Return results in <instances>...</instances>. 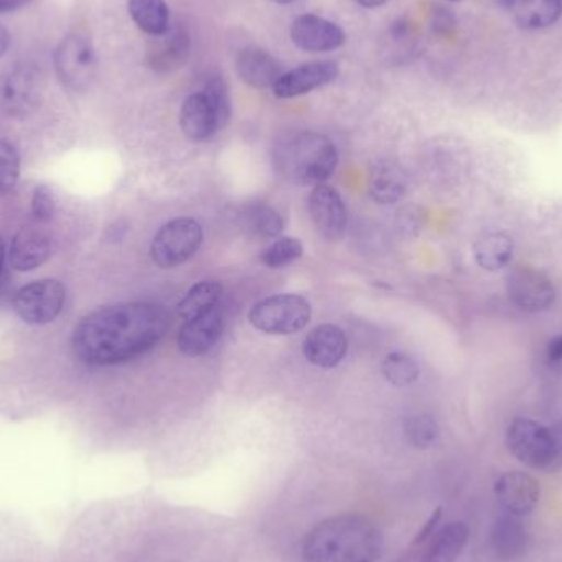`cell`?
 I'll use <instances>...</instances> for the list:
<instances>
[{
  "instance_id": "cell-31",
  "label": "cell",
  "mask_w": 562,
  "mask_h": 562,
  "mask_svg": "<svg viewBox=\"0 0 562 562\" xmlns=\"http://www.w3.org/2000/svg\"><path fill=\"white\" fill-rule=\"evenodd\" d=\"M303 256V246L293 237H281L263 250L260 260L269 269H283Z\"/></svg>"
},
{
  "instance_id": "cell-39",
  "label": "cell",
  "mask_w": 562,
  "mask_h": 562,
  "mask_svg": "<svg viewBox=\"0 0 562 562\" xmlns=\"http://www.w3.org/2000/svg\"><path fill=\"white\" fill-rule=\"evenodd\" d=\"M356 2L366 7V9H376V7L385 5L389 0H356Z\"/></svg>"
},
{
  "instance_id": "cell-17",
  "label": "cell",
  "mask_w": 562,
  "mask_h": 562,
  "mask_svg": "<svg viewBox=\"0 0 562 562\" xmlns=\"http://www.w3.org/2000/svg\"><path fill=\"white\" fill-rule=\"evenodd\" d=\"M347 352V337L334 324L314 327L303 340V356L313 366L333 369Z\"/></svg>"
},
{
  "instance_id": "cell-19",
  "label": "cell",
  "mask_w": 562,
  "mask_h": 562,
  "mask_svg": "<svg viewBox=\"0 0 562 562\" xmlns=\"http://www.w3.org/2000/svg\"><path fill=\"white\" fill-rule=\"evenodd\" d=\"M52 256V239L35 226L22 227L10 246V263L16 272L38 269Z\"/></svg>"
},
{
  "instance_id": "cell-26",
  "label": "cell",
  "mask_w": 562,
  "mask_h": 562,
  "mask_svg": "<svg viewBox=\"0 0 562 562\" xmlns=\"http://www.w3.org/2000/svg\"><path fill=\"white\" fill-rule=\"evenodd\" d=\"M128 13L147 35H164L171 26L170 9L165 0H128Z\"/></svg>"
},
{
  "instance_id": "cell-21",
  "label": "cell",
  "mask_w": 562,
  "mask_h": 562,
  "mask_svg": "<svg viewBox=\"0 0 562 562\" xmlns=\"http://www.w3.org/2000/svg\"><path fill=\"white\" fill-rule=\"evenodd\" d=\"M491 543L498 560L517 561L527 553L530 535L527 527L521 524L520 517L502 515L492 527Z\"/></svg>"
},
{
  "instance_id": "cell-5",
  "label": "cell",
  "mask_w": 562,
  "mask_h": 562,
  "mask_svg": "<svg viewBox=\"0 0 562 562\" xmlns=\"http://www.w3.org/2000/svg\"><path fill=\"white\" fill-rule=\"evenodd\" d=\"M254 327L276 336L300 333L311 319V304L300 294H276L259 301L249 314Z\"/></svg>"
},
{
  "instance_id": "cell-10",
  "label": "cell",
  "mask_w": 562,
  "mask_h": 562,
  "mask_svg": "<svg viewBox=\"0 0 562 562\" xmlns=\"http://www.w3.org/2000/svg\"><path fill=\"white\" fill-rule=\"evenodd\" d=\"M507 293L512 303L528 313H540L557 300L553 281L530 267H517L507 276Z\"/></svg>"
},
{
  "instance_id": "cell-18",
  "label": "cell",
  "mask_w": 562,
  "mask_h": 562,
  "mask_svg": "<svg viewBox=\"0 0 562 562\" xmlns=\"http://www.w3.org/2000/svg\"><path fill=\"white\" fill-rule=\"evenodd\" d=\"M236 69L239 78L256 89H273L283 75L279 59L260 46H246L240 49L237 53Z\"/></svg>"
},
{
  "instance_id": "cell-4",
  "label": "cell",
  "mask_w": 562,
  "mask_h": 562,
  "mask_svg": "<svg viewBox=\"0 0 562 562\" xmlns=\"http://www.w3.org/2000/svg\"><path fill=\"white\" fill-rule=\"evenodd\" d=\"M507 448L518 461L538 471L562 468V425L551 428L528 418H517L507 429Z\"/></svg>"
},
{
  "instance_id": "cell-16",
  "label": "cell",
  "mask_w": 562,
  "mask_h": 562,
  "mask_svg": "<svg viewBox=\"0 0 562 562\" xmlns=\"http://www.w3.org/2000/svg\"><path fill=\"white\" fill-rule=\"evenodd\" d=\"M148 52V65L160 75L178 71L191 55V33L183 23H175L164 35L155 36Z\"/></svg>"
},
{
  "instance_id": "cell-38",
  "label": "cell",
  "mask_w": 562,
  "mask_h": 562,
  "mask_svg": "<svg viewBox=\"0 0 562 562\" xmlns=\"http://www.w3.org/2000/svg\"><path fill=\"white\" fill-rule=\"evenodd\" d=\"M9 32H7L5 26L0 25V58L5 55L7 48H9Z\"/></svg>"
},
{
  "instance_id": "cell-3",
  "label": "cell",
  "mask_w": 562,
  "mask_h": 562,
  "mask_svg": "<svg viewBox=\"0 0 562 562\" xmlns=\"http://www.w3.org/2000/svg\"><path fill=\"white\" fill-rule=\"evenodd\" d=\"M337 164L336 145L316 132H300L281 142L276 150V167L281 177L303 187H317L329 180Z\"/></svg>"
},
{
  "instance_id": "cell-6",
  "label": "cell",
  "mask_w": 562,
  "mask_h": 562,
  "mask_svg": "<svg viewBox=\"0 0 562 562\" xmlns=\"http://www.w3.org/2000/svg\"><path fill=\"white\" fill-rule=\"evenodd\" d=\"M203 227L191 217H178L165 224L150 247L151 260L160 269H175L187 263L203 246Z\"/></svg>"
},
{
  "instance_id": "cell-41",
  "label": "cell",
  "mask_w": 562,
  "mask_h": 562,
  "mask_svg": "<svg viewBox=\"0 0 562 562\" xmlns=\"http://www.w3.org/2000/svg\"><path fill=\"white\" fill-rule=\"evenodd\" d=\"M272 2L279 3V5H290V3H294L296 0H272Z\"/></svg>"
},
{
  "instance_id": "cell-25",
  "label": "cell",
  "mask_w": 562,
  "mask_h": 562,
  "mask_svg": "<svg viewBox=\"0 0 562 562\" xmlns=\"http://www.w3.org/2000/svg\"><path fill=\"white\" fill-rule=\"evenodd\" d=\"M514 250V240L505 233L484 234L474 246L475 260L488 272L505 269L512 262Z\"/></svg>"
},
{
  "instance_id": "cell-33",
  "label": "cell",
  "mask_w": 562,
  "mask_h": 562,
  "mask_svg": "<svg viewBox=\"0 0 562 562\" xmlns=\"http://www.w3.org/2000/svg\"><path fill=\"white\" fill-rule=\"evenodd\" d=\"M20 177V158L10 142L0 140V196L15 188Z\"/></svg>"
},
{
  "instance_id": "cell-35",
  "label": "cell",
  "mask_w": 562,
  "mask_h": 562,
  "mask_svg": "<svg viewBox=\"0 0 562 562\" xmlns=\"http://www.w3.org/2000/svg\"><path fill=\"white\" fill-rule=\"evenodd\" d=\"M442 517V508L438 507L435 512H432L431 517L428 518V521H426L425 525H423L422 530H419V533L416 535L415 541H413V544L425 543L426 540H428L429 537H431L432 530H435L436 525L439 524V520H441Z\"/></svg>"
},
{
  "instance_id": "cell-34",
  "label": "cell",
  "mask_w": 562,
  "mask_h": 562,
  "mask_svg": "<svg viewBox=\"0 0 562 562\" xmlns=\"http://www.w3.org/2000/svg\"><path fill=\"white\" fill-rule=\"evenodd\" d=\"M32 213L38 223H48L55 214V201L48 188L38 187L33 191Z\"/></svg>"
},
{
  "instance_id": "cell-30",
  "label": "cell",
  "mask_w": 562,
  "mask_h": 562,
  "mask_svg": "<svg viewBox=\"0 0 562 562\" xmlns=\"http://www.w3.org/2000/svg\"><path fill=\"white\" fill-rule=\"evenodd\" d=\"M403 431H405V438L409 446L416 449H428L438 439L439 426L432 416L415 415L406 419Z\"/></svg>"
},
{
  "instance_id": "cell-42",
  "label": "cell",
  "mask_w": 562,
  "mask_h": 562,
  "mask_svg": "<svg viewBox=\"0 0 562 562\" xmlns=\"http://www.w3.org/2000/svg\"><path fill=\"white\" fill-rule=\"evenodd\" d=\"M452 2H458V0H452Z\"/></svg>"
},
{
  "instance_id": "cell-7",
  "label": "cell",
  "mask_w": 562,
  "mask_h": 562,
  "mask_svg": "<svg viewBox=\"0 0 562 562\" xmlns=\"http://www.w3.org/2000/svg\"><path fill=\"white\" fill-rule=\"evenodd\" d=\"M42 72L30 65H16L0 79V109L10 117H26L42 101Z\"/></svg>"
},
{
  "instance_id": "cell-23",
  "label": "cell",
  "mask_w": 562,
  "mask_h": 562,
  "mask_svg": "<svg viewBox=\"0 0 562 562\" xmlns=\"http://www.w3.org/2000/svg\"><path fill=\"white\" fill-rule=\"evenodd\" d=\"M240 229L250 239L270 240L276 239L283 231V217L276 207L267 203H249L240 207Z\"/></svg>"
},
{
  "instance_id": "cell-22",
  "label": "cell",
  "mask_w": 562,
  "mask_h": 562,
  "mask_svg": "<svg viewBox=\"0 0 562 562\" xmlns=\"http://www.w3.org/2000/svg\"><path fill=\"white\" fill-rule=\"evenodd\" d=\"M515 22L527 30L554 25L562 15V0H504Z\"/></svg>"
},
{
  "instance_id": "cell-15",
  "label": "cell",
  "mask_w": 562,
  "mask_h": 562,
  "mask_svg": "<svg viewBox=\"0 0 562 562\" xmlns=\"http://www.w3.org/2000/svg\"><path fill=\"white\" fill-rule=\"evenodd\" d=\"M339 76V66L334 61L304 63L280 76L273 86L277 98L291 99L307 94L314 89L329 85Z\"/></svg>"
},
{
  "instance_id": "cell-9",
  "label": "cell",
  "mask_w": 562,
  "mask_h": 562,
  "mask_svg": "<svg viewBox=\"0 0 562 562\" xmlns=\"http://www.w3.org/2000/svg\"><path fill=\"white\" fill-rule=\"evenodd\" d=\"M55 65L63 86L72 91L88 88L95 72L92 43L82 35L66 36L56 49Z\"/></svg>"
},
{
  "instance_id": "cell-32",
  "label": "cell",
  "mask_w": 562,
  "mask_h": 562,
  "mask_svg": "<svg viewBox=\"0 0 562 562\" xmlns=\"http://www.w3.org/2000/svg\"><path fill=\"white\" fill-rule=\"evenodd\" d=\"M203 92L210 99L211 104H213L217 121H220L221 131H223L231 119V95L227 82L224 81L223 76L213 72L204 81Z\"/></svg>"
},
{
  "instance_id": "cell-27",
  "label": "cell",
  "mask_w": 562,
  "mask_h": 562,
  "mask_svg": "<svg viewBox=\"0 0 562 562\" xmlns=\"http://www.w3.org/2000/svg\"><path fill=\"white\" fill-rule=\"evenodd\" d=\"M406 191V178L402 170L393 165H380L372 171L369 193L380 204H393L402 200Z\"/></svg>"
},
{
  "instance_id": "cell-2",
  "label": "cell",
  "mask_w": 562,
  "mask_h": 562,
  "mask_svg": "<svg viewBox=\"0 0 562 562\" xmlns=\"http://www.w3.org/2000/svg\"><path fill=\"white\" fill-rule=\"evenodd\" d=\"M385 551L382 530L360 514H342L317 524L303 541L304 562H379Z\"/></svg>"
},
{
  "instance_id": "cell-20",
  "label": "cell",
  "mask_w": 562,
  "mask_h": 562,
  "mask_svg": "<svg viewBox=\"0 0 562 562\" xmlns=\"http://www.w3.org/2000/svg\"><path fill=\"white\" fill-rule=\"evenodd\" d=\"M180 127L187 138L193 142L210 140L221 131L216 111L203 91L184 99L180 112Z\"/></svg>"
},
{
  "instance_id": "cell-37",
  "label": "cell",
  "mask_w": 562,
  "mask_h": 562,
  "mask_svg": "<svg viewBox=\"0 0 562 562\" xmlns=\"http://www.w3.org/2000/svg\"><path fill=\"white\" fill-rule=\"evenodd\" d=\"M32 0H0V13L13 12L29 5Z\"/></svg>"
},
{
  "instance_id": "cell-24",
  "label": "cell",
  "mask_w": 562,
  "mask_h": 562,
  "mask_svg": "<svg viewBox=\"0 0 562 562\" xmlns=\"http://www.w3.org/2000/svg\"><path fill=\"white\" fill-rule=\"evenodd\" d=\"M469 528L462 521L446 525L423 554L422 562H456L468 547Z\"/></svg>"
},
{
  "instance_id": "cell-12",
  "label": "cell",
  "mask_w": 562,
  "mask_h": 562,
  "mask_svg": "<svg viewBox=\"0 0 562 562\" xmlns=\"http://www.w3.org/2000/svg\"><path fill=\"white\" fill-rule=\"evenodd\" d=\"M311 221L327 240H339L347 229V210L336 188L317 184L307 200Z\"/></svg>"
},
{
  "instance_id": "cell-8",
  "label": "cell",
  "mask_w": 562,
  "mask_h": 562,
  "mask_svg": "<svg viewBox=\"0 0 562 562\" xmlns=\"http://www.w3.org/2000/svg\"><path fill=\"white\" fill-rule=\"evenodd\" d=\"M65 297V286L58 280L33 281L16 291L13 310L23 323L48 324L61 313Z\"/></svg>"
},
{
  "instance_id": "cell-1",
  "label": "cell",
  "mask_w": 562,
  "mask_h": 562,
  "mask_svg": "<svg viewBox=\"0 0 562 562\" xmlns=\"http://www.w3.org/2000/svg\"><path fill=\"white\" fill-rule=\"evenodd\" d=\"M167 316L154 304L121 303L82 317L72 333L76 357L89 366H115L154 349L167 330Z\"/></svg>"
},
{
  "instance_id": "cell-29",
  "label": "cell",
  "mask_w": 562,
  "mask_h": 562,
  "mask_svg": "<svg viewBox=\"0 0 562 562\" xmlns=\"http://www.w3.org/2000/svg\"><path fill=\"white\" fill-rule=\"evenodd\" d=\"M382 372L392 385L408 386L418 380L419 367L406 353L392 352L383 360Z\"/></svg>"
},
{
  "instance_id": "cell-11",
  "label": "cell",
  "mask_w": 562,
  "mask_h": 562,
  "mask_svg": "<svg viewBox=\"0 0 562 562\" xmlns=\"http://www.w3.org/2000/svg\"><path fill=\"white\" fill-rule=\"evenodd\" d=\"M224 327H226V311L220 303L213 310L184 321L178 333V349L188 357L204 356L220 342Z\"/></svg>"
},
{
  "instance_id": "cell-28",
  "label": "cell",
  "mask_w": 562,
  "mask_h": 562,
  "mask_svg": "<svg viewBox=\"0 0 562 562\" xmlns=\"http://www.w3.org/2000/svg\"><path fill=\"white\" fill-rule=\"evenodd\" d=\"M223 296V286L217 281H200L194 284L187 296L178 304V313L184 321L191 317L200 316L206 311L213 310L216 304L221 303Z\"/></svg>"
},
{
  "instance_id": "cell-13",
  "label": "cell",
  "mask_w": 562,
  "mask_h": 562,
  "mask_svg": "<svg viewBox=\"0 0 562 562\" xmlns=\"http://www.w3.org/2000/svg\"><path fill=\"white\" fill-rule=\"evenodd\" d=\"M291 42L310 53H327L346 43V32L337 23L313 13L296 16L291 23Z\"/></svg>"
},
{
  "instance_id": "cell-40",
  "label": "cell",
  "mask_w": 562,
  "mask_h": 562,
  "mask_svg": "<svg viewBox=\"0 0 562 562\" xmlns=\"http://www.w3.org/2000/svg\"><path fill=\"white\" fill-rule=\"evenodd\" d=\"M3 257H5V246H3L2 237H0V272H2Z\"/></svg>"
},
{
  "instance_id": "cell-14",
  "label": "cell",
  "mask_w": 562,
  "mask_h": 562,
  "mask_svg": "<svg viewBox=\"0 0 562 562\" xmlns=\"http://www.w3.org/2000/svg\"><path fill=\"white\" fill-rule=\"evenodd\" d=\"M495 497L507 514L525 517L540 504L541 487L530 474L505 472L495 482Z\"/></svg>"
},
{
  "instance_id": "cell-36",
  "label": "cell",
  "mask_w": 562,
  "mask_h": 562,
  "mask_svg": "<svg viewBox=\"0 0 562 562\" xmlns=\"http://www.w3.org/2000/svg\"><path fill=\"white\" fill-rule=\"evenodd\" d=\"M548 360H551V362H560V360H562V336L557 337V339L548 346Z\"/></svg>"
}]
</instances>
